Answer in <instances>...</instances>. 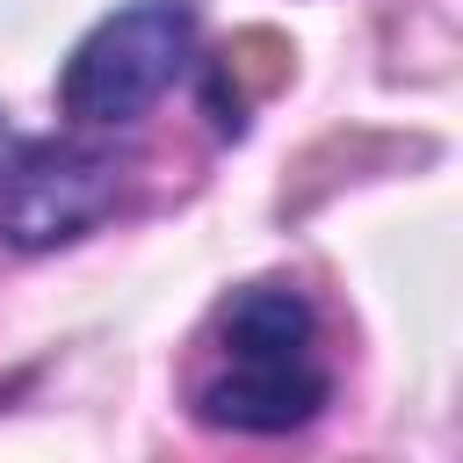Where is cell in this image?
<instances>
[{
  "instance_id": "6da1fadb",
  "label": "cell",
  "mask_w": 463,
  "mask_h": 463,
  "mask_svg": "<svg viewBox=\"0 0 463 463\" xmlns=\"http://www.w3.org/2000/svg\"><path fill=\"white\" fill-rule=\"evenodd\" d=\"M326 354H318V318L297 289L253 282L224 304L210 362L195 376V420L224 434H289L318 420L326 405Z\"/></svg>"
},
{
  "instance_id": "7a4b0ae2",
  "label": "cell",
  "mask_w": 463,
  "mask_h": 463,
  "mask_svg": "<svg viewBox=\"0 0 463 463\" xmlns=\"http://www.w3.org/2000/svg\"><path fill=\"white\" fill-rule=\"evenodd\" d=\"M188 51H195L188 0H130L72 43V58L58 72V109L87 130H116L181 80Z\"/></svg>"
},
{
  "instance_id": "3957f363",
  "label": "cell",
  "mask_w": 463,
  "mask_h": 463,
  "mask_svg": "<svg viewBox=\"0 0 463 463\" xmlns=\"http://www.w3.org/2000/svg\"><path fill=\"white\" fill-rule=\"evenodd\" d=\"M123 195V159L80 137H36L14 145L0 166V239L22 253H51L80 232H94Z\"/></svg>"
},
{
  "instance_id": "277c9868",
  "label": "cell",
  "mask_w": 463,
  "mask_h": 463,
  "mask_svg": "<svg viewBox=\"0 0 463 463\" xmlns=\"http://www.w3.org/2000/svg\"><path fill=\"white\" fill-rule=\"evenodd\" d=\"M7 152H14V130H7V116H0V166H7Z\"/></svg>"
}]
</instances>
